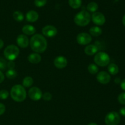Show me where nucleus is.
Masks as SVG:
<instances>
[{
  "instance_id": "f8f14e48",
  "label": "nucleus",
  "mask_w": 125,
  "mask_h": 125,
  "mask_svg": "<svg viewBox=\"0 0 125 125\" xmlns=\"http://www.w3.org/2000/svg\"><path fill=\"white\" fill-rule=\"evenodd\" d=\"M68 61L67 58L63 56H57L54 60V64L57 68L63 69L67 66Z\"/></svg>"
},
{
  "instance_id": "1a4fd4ad",
  "label": "nucleus",
  "mask_w": 125,
  "mask_h": 125,
  "mask_svg": "<svg viewBox=\"0 0 125 125\" xmlns=\"http://www.w3.org/2000/svg\"><path fill=\"white\" fill-rule=\"evenodd\" d=\"M92 20L94 24L98 26H102L106 22V18L103 13L100 12H95L92 15Z\"/></svg>"
},
{
  "instance_id": "c756f323",
  "label": "nucleus",
  "mask_w": 125,
  "mask_h": 125,
  "mask_svg": "<svg viewBox=\"0 0 125 125\" xmlns=\"http://www.w3.org/2000/svg\"><path fill=\"white\" fill-rule=\"evenodd\" d=\"M52 94L49 92H45L42 94V98L43 100H46V101H49L52 99Z\"/></svg>"
},
{
  "instance_id": "f704fd0d",
  "label": "nucleus",
  "mask_w": 125,
  "mask_h": 125,
  "mask_svg": "<svg viewBox=\"0 0 125 125\" xmlns=\"http://www.w3.org/2000/svg\"><path fill=\"white\" fill-rule=\"evenodd\" d=\"M120 86H121V88H122V89H123V90L125 91V79H123V80L121 82Z\"/></svg>"
},
{
  "instance_id": "ddd939ff",
  "label": "nucleus",
  "mask_w": 125,
  "mask_h": 125,
  "mask_svg": "<svg viewBox=\"0 0 125 125\" xmlns=\"http://www.w3.org/2000/svg\"><path fill=\"white\" fill-rule=\"evenodd\" d=\"M17 44L20 47L25 49L28 46L29 44V39L24 34H20L17 38Z\"/></svg>"
},
{
  "instance_id": "f03ea898",
  "label": "nucleus",
  "mask_w": 125,
  "mask_h": 125,
  "mask_svg": "<svg viewBox=\"0 0 125 125\" xmlns=\"http://www.w3.org/2000/svg\"><path fill=\"white\" fill-rule=\"evenodd\" d=\"M26 94L25 88L21 85H15L11 88L10 96L12 99L16 102H23L25 100Z\"/></svg>"
},
{
  "instance_id": "6e6552de",
  "label": "nucleus",
  "mask_w": 125,
  "mask_h": 125,
  "mask_svg": "<svg viewBox=\"0 0 125 125\" xmlns=\"http://www.w3.org/2000/svg\"><path fill=\"white\" fill-rule=\"evenodd\" d=\"M42 92L41 89L37 87H31L28 91V96L33 100H39L42 98Z\"/></svg>"
},
{
  "instance_id": "4be33fe9",
  "label": "nucleus",
  "mask_w": 125,
  "mask_h": 125,
  "mask_svg": "<svg viewBox=\"0 0 125 125\" xmlns=\"http://www.w3.org/2000/svg\"><path fill=\"white\" fill-rule=\"evenodd\" d=\"M98 9V5L95 2H90L87 6V10L90 12H95Z\"/></svg>"
},
{
  "instance_id": "393cba45",
  "label": "nucleus",
  "mask_w": 125,
  "mask_h": 125,
  "mask_svg": "<svg viewBox=\"0 0 125 125\" xmlns=\"http://www.w3.org/2000/svg\"><path fill=\"white\" fill-rule=\"evenodd\" d=\"M6 77L9 79H13L15 78L17 75V72L15 70L13 69H9L8 71L6 72Z\"/></svg>"
},
{
  "instance_id": "f257e3e1",
  "label": "nucleus",
  "mask_w": 125,
  "mask_h": 125,
  "mask_svg": "<svg viewBox=\"0 0 125 125\" xmlns=\"http://www.w3.org/2000/svg\"><path fill=\"white\" fill-rule=\"evenodd\" d=\"M30 47L32 50L37 53H43L48 46L47 40L42 34H36L31 38Z\"/></svg>"
},
{
  "instance_id": "4468645a",
  "label": "nucleus",
  "mask_w": 125,
  "mask_h": 125,
  "mask_svg": "<svg viewBox=\"0 0 125 125\" xmlns=\"http://www.w3.org/2000/svg\"><path fill=\"white\" fill-rule=\"evenodd\" d=\"M39 13L35 11H28L26 15V19L29 22H35L39 18Z\"/></svg>"
},
{
  "instance_id": "7ed1b4c3",
  "label": "nucleus",
  "mask_w": 125,
  "mask_h": 125,
  "mask_svg": "<svg viewBox=\"0 0 125 125\" xmlns=\"http://www.w3.org/2000/svg\"><path fill=\"white\" fill-rule=\"evenodd\" d=\"M91 20L90 13L86 11H82L78 12L74 18V22L79 26H85L89 24Z\"/></svg>"
},
{
  "instance_id": "39448f33",
  "label": "nucleus",
  "mask_w": 125,
  "mask_h": 125,
  "mask_svg": "<svg viewBox=\"0 0 125 125\" xmlns=\"http://www.w3.org/2000/svg\"><path fill=\"white\" fill-rule=\"evenodd\" d=\"M110 57L107 53L104 51H100L96 53L94 57V61L95 64L99 66H107L110 62Z\"/></svg>"
},
{
  "instance_id": "bb28decb",
  "label": "nucleus",
  "mask_w": 125,
  "mask_h": 125,
  "mask_svg": "<svg viewBox=\"0 0 125 125\" xmlns=\"http://www.w3.org/2000/svg\"><path fill=\"white\" fill-rule=\"evenodd\" d=\"M7 67V62L2 57H0V71H4Z\"/></svg>"
},
{
  "instance_id": "a211bd4d",
  "label": "nucleus",
  "mask_w": 125,
  "mask_h": 125,
  "mask_svg": "<svg viewBox=\"0 0 125 125\" xmlns=\"http://www.w3.org/2000/svg\"><path fill=\"white\" fill-rule=\"evenodd\" d=\"M107 69H108L109 72L111 75H113L117 74L118 73V72H119L118 66L115 63L109 64Z\"/></svg>"
},
{
  "instance_id": "7c9ffc66",
  "label": "nucleus",
  "mask_w": 125,
  "mask_h": 125,
  "mask_svg": "<svg viewBox=\"0 0 125 125\" xmlns=\"http://www.w3.org/2000/svg\"><path fill=\"white\" fill-rule=\"evenodd\" d=\"M15 66V64L13 62V61H9L7 62V67H8L9 69H13Z\"/></svg>"
},
{
  "instance_id": "5701e85b",
  "label": "nucleus",
  "mask_w": 125,
  "mask_h": 125,
  "mask_svg": "<svg viewBox=\"0 0 125 125\" xmlns=\"http://www.w3.org/2000/svg\"><path fill=\"white\" fill-rule=\"evenodd\" d=\"M13 17L17 22H21L24 20V15L20 11H15L13 13Z\"/></svg>"
},
{
  "instance_id": "72a5a7b5",
  "label": "nucleus",
  "mask_w": 125,
  "mask_h": 125,
  "mask_svg": "<svg viewBox=\"0 0 125 125\" xmlns=\"http://www.w3.org/2000/svg\"><path fill=\"white\" fill-rule=\"evenodd\" d=\"M120 113L122 115V116H125V107H123L120 109Z\"/></svg>"
},
{
  "instance_id": "423d86ee",
  "label": "nucleus",
  "mask_w": 125,
  "mask_h": 125,
  "mask_svg": "<svg viewBox=\"0 0 125 125\" xmlns=\"http://www.w3.org/2000/svg\"><path fill=\"white\" fill-rule=\"evenodd\" d=\"M104 121L106 125H118L120 122V116L116 112H111L106 115Z\"/></svg>"
},
{
  "instance_id": "c9c22d12",
  "label": "nucleus",
  "mask_w": 125,
  "mask_h": 125,
  "mask_svg": "<svg viewBox=\"0 0 125 125\" xmlns=\"http://www.w3.org/2000/svg\"><path fill=\"white\" fill-rule=\"evenodd\" d=\"M4 46V42L2 39H0V49H2Z\"/></svg>"
},
{
  "instance_id": "6ab92c4d",
  "label": "nucleus",
  "mask_w": 125,
  "mask_h": 125,
  "mask_svg": "<svg viewBox=\"0 0 125 125\" xmlns=\"http://www.w3.org/2000/svg\"><path fill=\"white\" fill-rule=\"evenodd\" d=\"M90 35L94 37H98L102 34V29L98 26H93L89 30Z\"/></svg>"
},
{
  "instance_id": "2eb2a0df",
  "label": "nucleus",
  "mask_w": 125,
  "mask_h": 125,
  "mask_svg": "<svg viewBox=\"0 0 125 125\" xmlns=\"http://www.w3.org/2000/svg\"><path fill=\"white\" fill-rule=\"evenodd\" d=\"M97 46L94 44H90V45H87L84 49V52L86 55H89V56H92L95 54H96L98 52Z\"/></svg>"
},
{
  "instance_id": "20e7f679",
  "label": "nucleus",
  "mask_w": 125,
  "mask_h": 125,
  "mask_svg": "<svg viewBox=\"0 0 125 125\" xmlns=\"http://www.w3.org/2000/svg\"><path fill=\"white\" fill-rule=\"evenodd\" d=\"M20 50L15 45H9L4 49V55L9 61H14L19 55Z\"/></svg>"
},
{
  "instance_id": "cd10ccee",
  "label": "nucleus",
  "mask_w": 125,
  "mask_h": 125,
  "mask_svg": "<svg viewBox=\"0 0 125 125\" xmlns=\"http://www.w3.org/2000/svg\"><path fill=\"white\" fill-rule=\"evenodd\" d=\"M9 92L6 89H2L0 91V99H6L9 97Z\"/></svg>"
},
{
  "instance_id": "9b49d317",
  "label": "nucleus",
  "mask_w": 125,
  "mask_h": 125,
  "mask_svg": "<svg viewBox=\"0 0 125 125\" xmlns=\"http://www.w3.org/2000/svg\"><path fill=\"white\" fill-rule=\"evenodd\" d=\"M96 79L98 82L101 84L106 85L109 83L111 81V75L108 72H106V71H101L97 73Z\"/></svg>"
},
{
  "instance_id": "dca6fc26",
  "label": "nucleus",
  "mask_w": 125,
  "mask_h": 125,
  "mask_svg": "<svg viewBox=\"0 0 125 125\" xmlns=\"http://www.w3.org/2000/svg\"><path fill=\"white\" fill-rule=\"evenodd\" d=\"M28 60L31 63L38 64L41 61L42 58L39 53H33L30 54L28 56Z\"/></svg>"
},
{
  "instance_id": "0eeeda50",
  "label": "nucleus",
  "mask_w": 125,
  "mask_h": 125,
  "mask_svg": "<svg viewBox=\"0 0 125 125\" xmlns=\"http://www.w3.org/2000/svg\"><path fill=\"white\" fill-rule=\"evenodd\" d=\"M92 38L90 34L86 33H81L76 37L77 42L82 45H88L91 42Z\"/></svg>"
},
{
  "instance_id": "a878e982",
  "label": "nucleus",
  "mask_w": 125,
  "mask_h": 125,
  "mask_svg": "<svg viewBox=\"0 0 125 125\" xmlns=\"http://www.w3.org/2000/svg\"><path fill=\"white\" fill-rule=\"evenodd\" d=\"M47 3V0H34V4L37 7H43Z\"/></svg>"
},
{
  "instance_id": "9d476101",
  "label": "nucleus",
  "mask_w": 125,
  "mask_h": 125,
  "mask_svg": "<svg viewBox=\"0 0 125 125\" xmlns=\"http://www.w3.org/2000/svg\"><path fill=\"white\" fill-rule=\"evenodd\" d=\"M43 34L48 38H53L57 34V29L52 25H47L43 27L42 30Z\"/></svg>"
},
{
  "instance_id": "c85d7f7f",
  "label": "nucleus",
  "mask_w": 125,
  "mask_h": 125,
  "mask_svg": "<svg viewBox=\"0 0 125 125\" xmlns=\"http://www.w3.org/2000/svg\"><path fill=\"white\" fill-rule=\"evenodd\" d=\"M118 100L120 104L125 105V93H122L118 96Z\"/></svg>"
},
{
  "instance_id": "4c0bfd02",
  "label": "nucleus",
  "mask_w": 125,
  "mask_h": 125,
  "mask_svg": "<svg viewBox=\"0 0 125 125\" xmlns=\"http://www.w3.org/2000/svg\"><path fill=\"white\" fill-rule=\"evenodd\" d=\"M88 125H98L96 123H89Z\"/></svg>"
},
{
  "instance_id": "b1692460",
  "label": "nucleus",
  "mask_w": 125,
  "mask_h": 125,
  "mask_svg": "<svg viewBox=\"0 0 125 125\" xmlns=\"http://www.w3.org/2000/svg\"><path fill=\"white\" fill-rule=\"evenodd\" d=\"M88 71L91 74H96L98 72V67L95 64H90L88 66Z\"/></svg>"
},
{
  "instance_id": "412c9836",
  "label": "nucleus",
  "mask_w": 125,
  "mask_h": 125,
  "mask_svg": "<svg viewBox=\"0 0 125 125\" xmlns=\"http://www.w3.org/2000/svg\"><path fill=\"white\" fill-rule=\"evenodd\" d=\"M68 4L71 7L76 9L81 6L82 0H68Z\"/></svg>"
},
{
  "instance_id": "2f4dec72",
  "label": "nucleus",
  "mask_w": 125,
  "mask_h": 125,
  "mask_svg": "<svg viewBox=\"0 0 125 125\" xmlns=\"http://www.w3.org/2000/svg\"><path fill=\"white\" fill-rule=\"evenodd\" d=\"M5 110H6V107L4 104L0 103V115H2L5 112Z\"/></svg>"
},
{
  "instance_id": "aec40b11",
  "label": "nucleus",
  "mask_w": 125,
  "mask_h": 125,
  "mask_svg": "<svg viewBox=\"0 0 125 125\" xmlns=\"http://www.w3.org/2000/svg\"><path fill=\"white\" fill-rule=\"evenodd\" d=\"M34 83V80L31 77H29V76H27L25 77L23 80V86L26 88H28V87H31L32 85Z\"/></svg>"
},
{
  "instance_id": "f3484780",
  "label": "nucleus",
  "mask_w": 125,
  "mask_h": 125,
  "mask_svg": "<svg viewBox=\"0 0 125 125\" xmlns=\"http://www.w3.org/2000/svg\"><path fill=\"white\" fill-rule=\"evenodd\" d=\"M22 31L24 34L30 36L34 34V33L36 32V29L34 26L31 25H26L22 28Z\"/></svg>"
},
{
  "instance_id": "e433bc0d",
  "label": "nucleus",
  "mask_w": 125,
  "mask_h": 125,
  "mask_svg": "<svg viewBox=\"0 0 125 125\" xmlns=\"http://www.w3.org/2000/svg\"><path fill=\"white\" fill-rule=\"evenodd\" d=\"M122 22H123V25L125 26V15L124 16H123V19H122Z\"/></svg>"
},
{
  "instance_id": "473e14b6",
  "label": "nucleus",
  "mask_w": 125,
  "mask_h": 125,
  "mask_svg": "<svg viewBox=\"0 0 125 125\" xmlns=\"http://www.w3.org/2000/svg\"><path fill=\"white\" fill-rule=\"evenodd\" d=\"M4 75L1 72V71H0V83H1L4 80Z\"/></svg>"
}]
</instances>
